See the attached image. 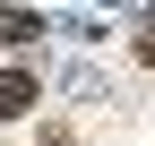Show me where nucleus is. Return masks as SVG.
Masks as SVG:
<instances>
[{"mask_svg":"<svg viewBox=\"0 0 155 146\" xmlns=\"http://www.w3.org/2000/svg\"><path fill=\"white\" fill-rule=\"evenodd\" d=\"M138 60H147V69H155V26H147V34H138Z\"/></svg>","mask_w":155,"mask_h":146,"instance_id":"obj_3","label":"nucleus"},{"mask_svg":"<svg viewBox=\"0 0 155 146\" xmlns=\"http://www.w3.org/2000/svg\"><path fill=\"white\" fill-rule=\"evenodd\" d=\"M26 34H43V17H26V9H0V43H26Z\"/></svg>","mask_w":155,"mask_h":146,"instance_id":"obj_2","label":"nucleus"},{"mask_svg":"<svg viewBox=\"0 0 155 146\" xmlns=\"http://www.w3.org/2000/svg\"><path fill=\"white\" fill-rule=\"evenodd\" d=\"M26 103H35V78L26 69H0V120H17Z\"/></svg>","mask_w":155,"mask_h":146,"instance_id":"obj_1","label":"nucleus"}]
</instances>
